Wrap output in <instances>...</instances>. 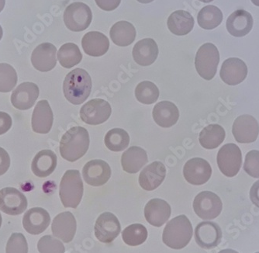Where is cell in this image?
Wrapping results in <instances>:
<instances>
[{"label":"cell","mask_w":259,"mask_h":253,"mask_svg":"<svg viewBox=\"0 0 259 253\" xmlns=\"http://www.w3.org/2000/svg\"><path fill=\"white\" fill-rule=\"evenodd\" d=\"M90 142L88 131L82 126H74L61 139L59 148L61 155L68 162H75L87 154Z\"/></svg>","instance_id":"cell-1"},{"label":"cell","mask_w":259,"mask_h":253,"mask_svg":"<svg viewBox=\"0 0 259 253\" xmlns=\"http://www.w3.org/2000/svg\"><path fill=\"white\" fill-rule=\"evenodd\" d=\"M91 90V77L82 68H75L64 80V95L74 105L84 103L90 97Z\"/></svg>","instance_id":"cell-2"},{"label":"cell","mask_w":259,"mask_h":253,"mask_svg":"<svg viewBox=\"0 0 259 253\" xmlns=\"http://www.w3.org/2000/svg\"><path fill=\"white\" fill-rule=\"evenodd\" d=\"M193 233L189 218L186 215H180L167 223L163 231V242L173 249H182L190 243Z\"/></svg>","instance_id":"cell-3"},{"label":"cell","mask_w":259,"mask_h":253,"mask_svg":"<svg viewBox=\"0 0 259 253\" xmlns=\"http://www.w3.org/2000/svg\"><path fill=\"white\" fill-rule=\"evenodd\" d=\"M83 182L78 170H70L64 174L59 195L65 207L77 208L83 196Z\"/></svg>","instance_id":"cell-4"},{"label":"cell","mask_w":259,"mask_h":253,"mask_svg":"<svg viewBox=\"0 0 259 253\" xmlns=\"http://www.w3.org/2000/svg\"><path fill=\"white\" fill-rule=\"evenodd\" d=\"M220 53L218 48L211 43H206L199 48L195 59L196 71L204 79H213L218 71Z\"/></svg>","instance_id":"cell-5"},{"label":"cell","mask_w":259,"mask_h":253,"mask_svg":"<svg viewBox=\"0 0 259 253\" xmlns=\"http://www.w3.org/2000/svg\"><path fill=\"white\" fill-rule=\"evenodd\" d=\"M93 20L91 10L83 3H74L65 9L64 22L70 30L83 31L90 27Z\"/></svg>","instance_id":"cell-6"},{"label":"cell","mask_w":259,"mask_h":253,"mask_svg":"<svg viewBox=\"0 0 259 253\" xmlns=\"http://www.w3.org/2000/svg\"><path fill=\"white\" fill-rule=\"evenodd\" d=\"M217 160L221 173L226 177H234L241 170L242 154L238 145L226 144L218 152Z\"/></svg>","instance_id":"cell-7"},{"label":"cell","mask_w":259,"mask_h":253,"mask_svg":"<svg viewBox=\"0 0 259 253\" xmlns=\"http://www.w3.org/2000/svg\"><path fill=\"white\" fill-rule=\"evenodd\" d=\"M223 203L216 193L210 191L199 193L193 201L195 213L203 220H212L222 212Z\"/></svg>","instance_id":"cell-8"},{"label":"cell","mask_w":259,"mask_h":253,"mask_svg":"<svg viewBox=\"0 0 259 253\" xmlns=\"http://www.w3.org/2000/svg\"><path fill=\"white\" fill-rule=\"evenodd\" d=\"M111 106L103 99H93L87 102L80 110V117L87 124L99 125L110 118Z\"/></svg>","instance_id":"cell-9"},{"label":"cell","mask_w":259,"mask_h":253,"mask_svg":"<svg viewBox=\"0 0 259 253\" xmlns=\"http://www.w3.org/2000/svg\"><path fill=\"white\" fill-rule=\"evenodd\" d=\"M25 195L14 187H6L0 190V210L12 216L20 215L27 208Z\"/></svg>","instance_id":"cell-10"},{"label":"cell","mask_w":259,"mask_h":253,"mask_svg":"<svg viewBox=\"0 0 259 253\" xmlns=\"http://www.w3.org/2000/svg\"><path fill=\"white\" fill-rule=\"evenodd\" d=\"M94 230L99 241L103 243L110 244L120 235L121 226L118 218L113 214L105 212L97 218Z\"/></svg>","instance_id":"cell-11"},{"label":"cell","mask_w":259,"mask_h":253,"mask_svg":"<svg viewBox=\"0 0 259 253\" xmlns=\"http://www.w3.org/2000/svg\"><path fill=\"white\" fill-rule=\"evenodd\" d=\"M183 175L186 181L192 185H203L210 179L212 168L206 160L193 158L185 164Z\"/></svg>","instance_id":"cell-12"},{"label":"cell","mask_w":259,"mask_h":253,"mask_svg":"<svg viewBox=\"0 0 259 253\" xmlns=\"http://www.w3.org/2000/svg\"><path fill=\"white\" fill-rule=\"evenodd\" d=\"M232 133L238 143H252L258 136V123L251 115H241L234 120Z\"/></svg>","instance_id":"cell-13"},{"label":"cell","mask_w":259,"mask_h":253,"mask_svg":"<svg viewBox=\"0 0 259 253\" xmlns=\"http://www.w3.org/2000/svg\"><path fill=\"white\" fill-rule=\"evenodd\" d=\"M82 177L85 183L93 187H101L110 180L111 168L103 160H91L84 165Z\"/></svg>","instance_id":"cell-14"},{"label":"cell","mask_w":259,"mask_h":253,"mask_svg":"<svg viewBox=\"0 0 259 253\" xmlns=\"http://www.w3.org/2000/svg\"><path fill=\"white\" fill-rule=\"evenodd\" d=\"M222 231L215 222H203L195 229V240L197 245L205 249L215 248L221 243Z\"/></svg>","instance_id":"cell-15"},{"label":"cell","mask_w":259,"mask_h":253,"mask_svg":"<svg viewBox=\"0 0 259 253\" xmlns=\"http://www.w3.org/2000/svg\"><path fill=\"white\" fill-rule=\"evenodd\" d=\"M40 94L39 87L33 82H23L19 85L11 95V103L15 108L27 110L31 108Z\"/></svg>","instance_id":"cell-16"},{"label":"cell","mask_w":259,"mask_h":253,"mask_svg":"<svg viewBox=\"0 0 259 253\" xmlns=\"http://www.w3.org/2000/svg\"><path fill=\"white\" fill-rule=\"evenodd\" d=\"M220 75L221 79L228 85H238L248 75V67L241 59L231 58L223 63Z\"/></svg>","instance_id":"cell-17"},{"label":"cell","mask_w":259,"mask_h":253,"mask_svg":"<svg viewBox=\"0 0 259 253\" xmlns=\"http://www.w3.org/2000/svg\"><path fill=\"white\" fill-rule=\"evenodd\" d=\"M76 229V220L74 215L69 212L59 214L52 222V231L54 236L65 243H68L73 240Z\"/></svg>","instance_id":"cell-18"},{"label":"cell","mask_w":259,"mask_h":253,"mask_svg":"<svg viewBox=\"0 0 259 253\" xmlns=\"http://www.w3.org/2000/svg\"><path fill=\"white\" fill-rule=\"evenodd\" d=\"M56 53L55 45L51 43L40 44L32 53V65L40 72H49L56 65Z\"/></svg>","instance_id":"cell-19"},{"label":"cell","mask_w":259,"mask_h":253,"mask_svg":"<svg viewBox=\"0 0 259 253\" xmlns=\"http://www.w3.org/2000/svg\"><path fill=\"white\" fill-rule=\"evenodd\" d=\"M50 223V215L41 207L30 209L23 218V228L30 235H40L49 228Z\"/></svg>","instance_id":"cell-20"},{"label":"cell","mask_w":259,"mask_h":253,"mask_svg":"<svg viewBox=\"0 0 259 253\" xmlns=\"http://www.w3.org/2000/svg\"><path fill=\"white\" fill-rule=\"evenodd\" d=\"M54 114L49 101L40 100L33 110L32 115V129L35 133L46 135L52 129Z\"/></svg>","instance_id":"cell-21"},{"label":"cell","mask_w":259,"mask_h":253,"mask_svg":"<svg viewBox=\"0 0 259 253\" xmlns=\"http://www.w3.org/2000/svg\"><path fill=\"white\" fill-rule=\"evenodd\" d=\"M166 177V168L162 162H152L147 165L139 176V184L141 188L147 191H152L158 188Z\"/></svg>","instance_id":"cell-22"},{"label":"cell","mask_w":259,"mask_h":253,"mask_svg":"<svg viewBox=\"0 0 259 253\" xmlns=\"http://www.w3.org/2000/svg\"><path fill=\"white\" fill-rule=\"evenodd\" d=\"M171 209L165 200L159 198L149 200L145 207V217L147 222L152 226L160 228L171 216Z\"/></svg>","instance_id":"cell-23"},{"label":"cell","mask_w":259,"mask_h":253,"mask_svg":"<svg viewBox=\"0 0 259 253\" xmlns=\"http://www.w3.org/2000/svg\"><path fill=\"white\" fill-rule=\"evenodd\" d=\"M226 26L231 35L236 37H244L252 29V16L246 10H236L228 17Z\"/></svg>","instance_id":"cell-24"},{"label":"cell","mask_w":259,"mask_h":253,"mask_svg":"<svg viewBox=\"0 0 259 253\" xmlns=\"http://www.w3.org/2000/svg\"><path fill=\"white\" fill-rule=\"evenodd\" d=\"M153 119L158 126L168 129L176 124L180 118L178 107L170 101H161L153 109Z\"/></svg>","instance_id":"cell-25"},{"label":"cell","mask_w":259,"mask_h":253,"mask_svg":"<svg viewBox=\"0 0 259 253\" xmlns=\"http://www.w3.org/2000/svg\"><path fill=\"white\" fill-rule=\"evenodd\" d=\"M134 60L141 66H149L156 61L158 47L155 40L145 38L140 40L133 49Z\"/></svg>","instance_id":"cell-26"},{"label":"cell","mask_w":259,"mask_h":253,"mask_svg":"<svg viewBox=\"0 0 259 253\" xmlns=\"http://www.w3.org/2000/svg\"><path fill=\"white\" fill-rule=\"evenodd\" d=\"M81 46L87 55L100 57L108 52L110 41L108 37L103 33L98 31H91L82 37Z\"/></svg>","instance_id":"cell-27"},{"label":"cell","mask_w":259,"mask_h":253,"mask_svg":"<svg viewBox=\"0 0 259 253\" xmlns=\"http://www.w3.org/2000/svg\"><path fill=\"white\" fill-rule=\"evenodd\" d=\"M58 158L55 152L49 149L40 151L32 161L31 170L36 177L45 178L55 171Z\"/></svg>","instance_id":"cell-28"},{"label":"cell","mask_w":259,"mask_h":253,"mask_svg":"<svg viewBox=\"0 0 259 253\" xmlns=\"http://www.w3.org/2000/svg\"><path fill=\"white\" fill-rule=\"evenodd\" d=\"M148 161L145 149L138 146L131 147L122 155V168L127 174H137L148 163Z\"/></svg>","instance_id":"cell-29"},{"label":"cell","mask_w":259,"mask_h":253,"mask_svg":"<svg viewBox=\"0 0 259 253\" xmlns=\"http://www.w3.org/2000/svg\"><path fill=\"white\" fill-rule=\"evenodd\" d=\"M168 29L177 36H184L190 33L194 27V18L185 10H177L173 12L168 19Z\"/></svg>","instance_id":"cell-30"},{"label":"cell","mask_w":259,"mask_h":253,"mask_svg":"<svg viewBox=\"0 0 259 253\" xmlns=\"http://www.w3.org/2000/svg\"><path fill=\"white\" fill-rule=\"evenodd\" d=\"M112 41L120 47L132 45L136 38L137 32L133 24L127 21H119L110 29Z\"/></svg>","instance_id":"cell-31"},{"label":"cell","mask_w":259,"mask_h":253,"mask_svg":"<svg viewBox=\"0 0 259 253\" xmlns=\"http://www.w3.org/2000/svg\"><path fill=\"white\" fill-rule=\"evenodd\" d=\"M225 137V130L221 125H208L199 134V143L206 149H214L223 143Z\"/></svg>","instance_id":"cell-32"},{"label":"cell","mask_w":259,"mask_h":253,"mask_svg":"<svg viewBox=\"0 0 259 253\" xmlns=\"http://www.w3.org/2000/svg\"><path fill=\"white\" fill-rule=\"evenodd\" d=\"M198 24L205 30H213L223 21L221 10L215 6H206L203 7L197 16Z\"/></svg>","instance_id":"cell-33"},{"label":"cell","mask_w":259,"mask_h":253,"mask_svg":"<svg viewBox=\"0 0 259 253\" xmlns=\"http://www.w3.org/2000/svg\"><path fill=\"white\" fill-rule=\"evenodd\" d=\"M58 59L62 67L71 68L81 62L82 55L75 44L67 43L58 51Z\"/></svg>","instance_id":"cell-34"},{"label":"cell","mask_w":259,"mask_h":253,"mask_svg":"<svg viewBox=\"0 0 259 253\" xmlns=\"http://www.w3.org/2000/svg\"><path fill=\"white\" fill-rule=\"evenodd\" d=\"M104 142L105 145L112 152H121L129 145L130 136L123 129H112L105 136Z\"/></svg>","instance_id":"cell-35"},{"label":"cell","mask_w":259,"mask_h":253,"mask_svg":"<svg viewBox=\"0 0 259 253\" xmlns=\"http://www.w3.org/2000/svg\"><path fill=\"white\" fill-rule=\"evenodd\" d=\"M122 238L126 245L130 246H138L146 241L148 238V231L143 225L134 224L123 230Z\"/></svg>","instance_id":"cell-36"},{"label":"cell","mask_w":259,"mask_h":253,"mask_svg":"<svg viewBox=\"0 0 259 253\" xmlns=\"http://www.w3.org/2000/svg\"><path fill=\"white\" fill-rule=\"evenodd\" d=\"M135 97L140 103L149 105L158 100L159 90L155 83L149 81H144L137 86Z\"/></svg>","instance_id":"cell-37"},{"label":"cell","mask_w":259,"mask_h":253,"mask_svg":"<svg viewBox=\"0 0 259 253\" xmlns=\"http://www.w3.org/2000/svg\"><path fill=\"white\" fill-rule=\"evenodd\" d=\"M17 83V74L14 67L0 63V93H9Z\"/></svg>","instance_id":"cell-38"},{"label":"cell","mask_w":259,"mask_h":253,"mask_svg":"<svg viewBox=\"0 0 259 253\" xmlns=\"http://www.w3.org/2000/svg\"><path fill=\"white\" fill-rule=\"evenodd\" d=\"M37 249L40 253H65V251L62 241L52 235H45L40 238L37 243Z\"/></svg>","instance_id":"cell-39"},{"label":"cell","mask_w":259,"mask_h":253,"mask_svg":"<svg viewBox=\"0 0 259 253\" xmlns=\"http://www.w3.org/2000/svg\"><path fill=\"white\" fill-rule=\"evenodd\" d=\"M6 253H28V244L21 233L12 234L7 241Z\"/></svg>","instance_id":"cell-40"},{"label":"cell","mask_w":259,"mask_h":253,"mask_svg":"<svg viewBox=\"0 0 259 253\" xmlns=\"http://www.w3.org/2000/svg\"><path fill=\"white\" fill-rule=\"evenodd\" d=\"M244 171L253 178H259V151H250L245 157Z\"/></svg>","instance_id":"cell-41"},{"label":"cell","mask_w":259,"mask_h":253,"mask_svg":"<svg viewBox=\"0 0 259 253\" xmlns=\"http://www.w3.org/2000/svg\"><path fill=\"white\" fill-rule=\"evenodd\" d=\"M10 166V157L4 148L0 147V177L8 171Z\"/></svg>","instance_id":"cell-42"},{"label":"cell","mask_w":259,"mask_h":253,"mask_svg":"<svg viewBox=\"0 0 259 253\" xmlns=\"http://www.w3.org/2000/svg\"><path fill=\"white\" fill-rule=\"evenodd\" d=\"M13 124L11 117L5 112L0 111V135L7 133Z\"/></svg>","instance_id":"cell-43"},{"label":"cell","mask_w":259,"mask_h":253,"mask_svg":"<svg viewBox=\"0 0 259 253\" xmlns=\"http://www.w3.org/2000/svg\"><path fill=\"white\" fill-rule=\"evenodd\" d=\"M97 5L105 11H113L120 6L121 0H95Z\"/></svg>","instance_id":"cell-44"},{"label":"cell","mask_w":259,"mask_h":253,"mask_svg":"<svg viewBox=\"0 0 259 253\" xmlns=\"http://www.w3.org/2000/svg\"><path fill=\"white\" fill-rule=\"evenodd\" d=\"M250 198L251 202L259 207V180L256 181L250 190Z\"/></svg>","instance_id":"cell-45"},{"label":"cell","mask_w":259,"mask_h":253,"mask_svg":"<svg viewBox=\"0 0 259 253\" xmlns=\"http://www.w3.org/2000/svg\"><path fill=\"white\" fill-rule=\"evenodd\" d=\"M218 253H238L235 250L231 249V248H226V249H223L220 251Z\"/></svg>","instance_id":"cell-46"},{"label":"cell","mask_w":259,"mask_h":253,"mask_svg":"<svg viewBox=\"0 0 259 253\" xmlns=\"http://www.w3.org/2000/svg\"><path fill=\"white\" fill-rule=\"evenodd\" d=\"M6 0H0V13L2 12L5 7Z\"/></svg>","instance_id":"cell-47"},{"label":"cell","mask_w":259,"mask_h":253,"mask_svg":"<svg viewBox=\"0 0 259 253\" xmlns=\"http://www.w3.org/2000/svg\"><path fill=\"white\" fill-rule=\"evenodd\" d=\"M138 1L141 3V4H150V3H152L153 1H155V0H138Z\"/></svg>","instance_id":"cell-48"},{"label":"cell","mask_w":259,"mask_h":253,"mask_svg":"<svg viewBox=\"0 0 259 253\" xmlns=\"http://www.w3.org/2000/svg\"><path fill=\"white\" fill-rule=\"evenodd\" d=\"M251 2L254 5L257 6V7H259V0H251Z\"/></svg>","instance_id":"cell-49"},{"label":"cell","mask_w":259,"mask_h":253,"mask_svg":"<svg viewBox=\"0 0 259 253\" xmlns=\"http://www.w3.org/2000/svg\"><path fill=\"white\" fill-rule=\"evenodd\" d=\"M3 34H4V31H3L2 27H1V26H0V40H1V39H2Z\"/></svg>","instance_id":"cell-50"},{"label":"cell","mask_w":259,"mask_h":253,"mask_svg":"<svg viewBox=\"0 0 259 253\" xmlns=\"http://www.w3.org/2000/svg\"><path fill=\"white\" fill-rule=\"evenodd\" d=\"M200 2L206 3V4H208V3L212 2L213 0H199Z\"/></svg>","instance_id":"cell-51"},{"label":"cell","mask_w":259,"mask_h":253,"mask_svg":"<svg viewBox=\"0 0 259 253\" xmlns=\"http://www.w3.org/2000/svg\"><path fill=\"white\" fill-rule=\"evenodd\" d=\"M2 223H3L2 215H1V214H0V228H1V226H2Z\"/></svg>","instance_id":"cell-52"},{"label":"cell","mask_w":259,"mask_h":253,"mask_svg":"<svg viewBox=\"0 0 259 253\" xmlns=\"http://www.w3.org/2000/svg\"><path fill=\"white\" fill-rule=\"evenodd\" d=\"M256 253H259V251H258V252H256Z\"/></svg>","instance_id":"cell-53"}]
</instances>
